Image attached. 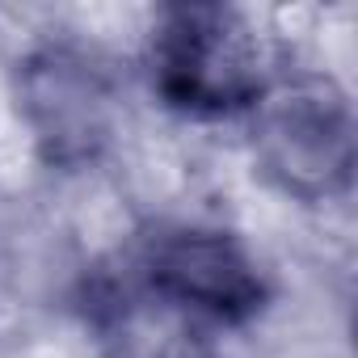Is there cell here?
I'll return each mask as SVG.
<instances>
[{
	"instance_id": "cell-1",
	"label": "cell",
	"mask_w": 358,
	"mask_h": 358,
	"mask_svg": "<svg viewBox=\"0 0 358 358\" xmlns=\"http://www.w3.org/2000/svg\"><path fill=\"white\" fill-rule=\"evenodd\" d=\"M253 110H257L262 160L287 190L320 199L345 186L354 160L350 110L329 80L299 76L266 85Z\"/></svg>"
},
{
	"instance_id": "cell-3",
	"label": "cell",
	"mask_w": 358,
	"mask_h": 358,
	"mask_svg": "<svg viewBox=\"0 0 358 358\" xmlns=\"http://www.w3.org/2000/svg\"><path fill=\"white\" fill-rule=\"evenodd\" d=\"M152 282L169 299L211 316L245 312L257 299V278L249 262L241 257V249H232L215 232L164 236L152 249Z\"/></svg>"
},
{
	"instance_id": "cell-2",
	"label": "cell",
	"mask_w": 358,
	"mask_h": 358,
	"mask_svg": "<svg viewBox=\"0 0 358 358\" xmlns=\"http://www.w3.org/2000/svg\"><path fill=\"white\" fill-rule=\"evenodd\" d=\"M257 64L253 34L228 9H173L156 30L160 85L182 106H253L266 89Z\"/></svg>"
},
{
	"instance_id": "cell-4",
	"label": "cell",
	"mask_w": 358,
	"mask_h": 358,
	"mask_svg": "<svg viewBox=\"0 0 358 358\" xmlns=\"http://www.w3.org/2000/svg\"><path fill=\"white\" fill-rule=\"evenodd\" d=\"M26 101L34 110V122L43 139H55V148L68 152H89L106 135V89L93 72V64L64 55V51H43L30 59L26 76Z\"/></svg>"
}]
</instances>
